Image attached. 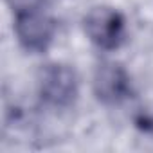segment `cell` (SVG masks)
<instances>
[{"mask_svg": "<svg viewBox=\"0 0 153 153\" xmlns=\"http://www.w3.org/2000/svg\"><path fill=\"white\" fill-rule=\"evenodd\" d=\"M85 31L99 49L114 51L124 42V18L112 7H96L85 18Z\"/></svg>", "mask_w": 153, "mask_h": 153, "instance_id": "7a4b0ae2", "label": "cell"}, {"mask_svg": "<svg viewBox=\"0 0 153 153\" xmlns=\"http://www.w3.org/2000/svg\"><path fill=\"white\" fill-rule=\"evenodd\" d=\"M42 99L56 108H67L78 97V78L67 65H47L40 74Z\"/></svg>", "mask_w": 153, "mask_h": 153, "instance_id": "6da1fadb", "label": "cell"}, {"mask_svg": "<svg viewBox=\"0 0 153 153\" xmlns=\"http://www.w3.org/2000/svg\"><path fill=\"white\" fill-rule=\"evenodd\" d=\"M43 0H7V4L18 11V13H27V11H36Z\"/></svg>", "mask_w": 153, "mask_h": 153, "instance_id": "5b68a950", "label": "cell"}, {"mask_svg": "<svg viewBox=\"0 0 153 153\" xmlns=\"http://www.w3.org/2000/svg\"><path fill=\"white\" fill-rule=\"evenodd\" d=\"M15 31L24 49L31 52H43L51 45L56 27L49 16L38 11H27V13H18Z\"/></svg>", "mask_w": 153, "mask_h": 153, "instance_id": "3957f363", "label": "cell"}, {"mask_svg": "<svg viewBox=\"0 0 153 153\" xmlns=\"http://www.w3.org/2000/svg\"><path fill=\"white\" fill-rule=\"evenodd\" d=\"M94 92L99 101L106 105H119L130 96L128 74L115 63L99 65L94 76Z\"/></svg>", "mask_w": 153, "mask_h": 153, "instance_id": "277c9868", "label": "cell"}]
</instances>
